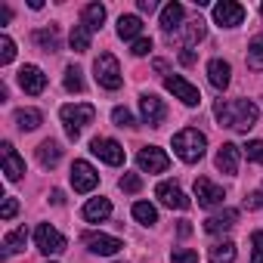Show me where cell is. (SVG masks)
I'll list each match as a JSON object with an SVG mask.
<instances>
[{"label": "cell", "mask_w": 263, "mask_h": 263, "mask_svg": "<svg viewBox=\"0 0 263 263\" xmlns=\"http://www.w3.org/2000/svg\"><path fill=\"white\" fill-rule=\"evenodd\" d=\"M214 118L220 121V127L251 130L260 118V108L251 99H217L214 102Z\"/></svg>", "instance_id": "6da1fadb"}, {"label": "cell", "mask_w": 263, "mask_h": 263, "mask_svg": "<svg viewBox=\"0 0 263 263\" xmlns=\"http://www.w3.org/2000/svg\"><path fill=\"white\" fill-rule=\"evenodd\" d=\"M204 149H208V137L201 134L198 127H183L180 134L174 137V152H177V158L186 161V164L201 161V158H204Z\"/></svg>", "instance_id": "7a4b0ae2"}, {"label": "cell", "mask_w": 263, "mask_h": 263, "mask_svg": "<svg viewBox=\"0 0 263 263\" xmlns=\"http://www.w3.org/2000/svg\"><path fill=\"white\" fill-rule=\"evenodd\" d=\"M59 118H62V124H65L68 140H78L81 130L96 118V108H93L90 102H68V105L59 108Z\"/></svg>", "instance_id": "3957f363"}, {"label": "cell", "mask_w": 263, "mask_h": 263, "mask_svg": "<svg viewBox=\"0 0 263 263\" xmlns=\"http://www.w3.org/2000/svg\"><path fill=\"white\" fill-rule=\"evenodd\" d=\"M93 78H96V84L105 87V90H118V87L124 84L121 65H118V59H115L111 53H99V59L93 62Z\"/></svg>", "instance_id": "277c9868"}, {"label": "cell", "mask_w": 263, "mask_h": 263, "mask_svg": "<svg viewBox=\"0 0 263 263\" xmlns=\"http://www.w3.org/2000/svg\"><path fill=\"white\" fill-rule=\"evenodd\" d=\"M90 152H93L99 161L111 164V167H121V164H124V146H121L118 140H108V137H96V140L90 143Z\"/></svg>", "instance_id": "5b68a950"}, {"label": "cell", "mask_w": 263, "mask_h": 263, "mask_svg": "<svg viewBox=\"0 0 263 263\" xmlns=\"http://www.w3.org/2000/svg\"><path fill=\"white\" fill-rule=\"evenodd\" d=\"M137 167H140L143 174H164V171L171 167V158H167L164 149L146 146V149H140V155H137Z\"/></svg>", "instance_id": "8992f818"}, {"label": "cell", "mask_w": 263, "mask_h": 263, "mask_svg": "<svg viewBox=\"0 0 263 263\" xmlns=\"http://www.w3.org/2000/svg\"><path fill=\"white\" fill-rule=\"evenodd\" d=\"M34 245H37V251H44V254H62V251H65V235H62L56 226L41 223V226L34 229Z\"/></svg>", "instance_id": "52a82bcc"}, {"label": "cell", "mask_w": 263, "mask_h": 263, "mask_svg": "<svg viewBox=\"0 0 263 263\" xmlns=\"http://www.w3.org/2000/svg\"><path fill=\"white\" fill-rule=\"evenodd\" d=\"M164 87H167V90H171V93H174L183 105H189V108H195V105L201 102L198 87H192L183 74H167V78H164Z\"/></svg>", "instance_id": "ba28073f"}, {"label": "cell", "mask_w": 263, "mask_h": 263, "mask_svg": "<svg viewBox=\"0 0 263 263\" xmlns=\"http://www.w3.org/2000/svg\"><path fill=\"white\" fill-rule=\"evenodd\" d=\"M211 16H214V22L220 28H238L245 22V7L235 4V0H223V4H217L211 10Z\"/></svg>", "instance_id": "9c48e42d"}, {"label": "cell", "mask_w": 263, "mask_h": 263, "mask_svg": "<svg viewBox=\"0 0 263 263\" xmlns=\"http://www.w3.org/2000/svg\"><path fill=\"white\" fill-rule=\"evenodd\" d=\"M99 186V174L90 161H74L71 164V189L74 192H93Z\"/></svg>", "instance_id": "30bf717a"}, {"label": "cell", "mask_w": 263, "mask_h": 263, "mask_svg": "<svg viewBox=\"0 0 263 263\" xmlns=\"http://www.w3.org/2000/svg\"><path fill=\"white\" fill-rule=\"evenodd\" d=\"M195 198H198V208L211 211V208H220V204H223L226 192H223L217 183H211L208 177H198V180H195Z\"/></svg>", "instance_id": "8fae6325"}, {"label": "cell", "mask_w": 263, "mask_h": 263, "mask_svg": "<svg viewBox=\"0 0 263 263\" xmlns=\"http://www.w3.org/2000/svg\"><path fill=\"white\" fill-rule=\"evenodd\" d=\"M140 115H143V121L149 127H161L164 118H167V108H164V102L155 93H143L140 96Z\"/></svg>", "instance_id": "7c38bea8"}, {"label": "cell", "mask_w": 263, "mask_h": 263, "mask_svg": "<svg viewBox=\"0 0 263 263\" xmlns=\"http://www.w3.org/2000/svg\"><path fill=\"white\" fill-rule=\"evenodd\" d=\"M155 195H158V201H161L164 208H171V211H186V208L192 204V201L186 198V192H183L177 183H158Z\"/></svg>", "instance_id": "4fadbf2b"}, {"label": "cell", "mask_w": 263, "mask_h": 263, "mask_svg": "<svg viewBox=\"0 0 263 263\" xmlns=\"http://www.w3.org/2000/svg\"><path fill=\"white\" fill-rule=\"evenodd\" d=\"M0 158H4V174H7L10 183H16V180L25 177V158L13 149V143H4V146H0Z\"/></svg>", "instance_id": "5bb4252c"}, {"label": "cell", "mask_w": 263, "mask_h": 263, "mask_svg": "<svg viewBox=\"0 0 263 263\" xmlns=\"http://www.w3.org/2000/svg\"><path fill=\"white\" fill-rule=\"evenodd\" d=\"M19 87L28 93V96H37L47 90V74L37 68V65H22L19 68Z\"/></svg>", "instance_id": "9a60e30c"}, {"label": "cell", "mask_w": 263, "mask_h": 263, "mask_svg": "<svg viewBox=\"0 0 263 263\" xmlns=\"http://www.w3.org/2000/svg\"><path fill=\"white\" fill-rule=\"evenodd\" d=\"M84 241H87V248H90L93 254H99V257H115V254L124 248V241H121V238L105 235V232H90Z\"/></svg>", "instance_id": "2e32d148"}, {"label": "cell", "mask_w": 263, "mask_h": 263, "mask_svg": "<svg viewBox=\"0 0 263 263\" xmlns=\"http://www.w3.org/2000/svg\"><path fill=\"white\" fill-rule=\"evenodd\" d=\"M235 223H238V211H235V208H223V211H217V214H211V217L204 220V232L220 235V232L232 229Z\"/></svg>", "instance_id": "e0dca14e"}, {"label": "cell", "mask_w": 263, "mask_h": 263, "mask_svg": "<svg viewBox=\"0 0 263 263\" xmlns=\"http://www.w3.org/2000/svg\"><path fill=\"white\" fill-rule=\"evenodd\" d=\"M238 146L235 143H223L220 149H217V158H214V164H217V171L220 174H238Z\"/></svg>", "instance_id": "ac0fdd59"}, {"label": "cell", "mask_w": 263, "mask_h": 263, "mask_svg": "<svg viewBox=\"0 0 263 263\" xmlns=\"http://www.w3.org/2000/svg\"><path fill=\"white\" fill-rule=\"evenodd\" d=\"M208 81L214 90H226L229 81H232V65L226 59H211L208 62Z\"/></svg>", "instance_id": "d6986e66"}, {"label": "cell", "mask_w": 263, "mask_h": 263, "mask_svg": "<svg viewBox=\"0 0 263 263\" xmlns=\"http://www.w3.org/2000/svg\"><path fill=\"white\" fill-rule=\"evenodd\" d=\"M183 19H186V7L177 4V0H171V4L161 10V28H164V34L180 31L183 28Z\"/></svg>", "instance_id": "ffe728a7"}, {"label": "cell", "mask_w": 263, "mask_h": 263, "mask_svg": "<svg viewBox=\"0 0 263 263\" xmlns=\"http://www.w3.org/2000/svg\"><path fill=\"white\" fill-rule=\"evenodd\" d=\"M111 217V201L108 198H90L87 204H84V220L87 223H102V220H108Z\"/></svg>", "instance_id": "44dd1931"}, {"label": "cell", "mask_w": 263, "mask_h": 263, "mask_svg": "<svg viewBox=\"0 0 263 263\" xmlns=\"http://www.w3.org/2000/svg\"><path fill=\"white\" fill-rule=\"evenodd\" d=\"M140 31H143V19H140V16L127 13V16L118 19V37H121V41H130V44H134L137 37H143Z\"/></svg>", "instance_id": "7402d4cb"}, {"label": "cell", "mask_w": 263, "mask_h": 263, "mask_svg": "<svg viewBox=\"0 0 263 263\" xmlns=\"http://www.w3.org/2000/svg\"><path fill=\"white\" fill-rule=\"evenodd\" d=\"M37 161H41L44 167H56V164L62 161V149H59V143H56V140H44V143L37 146Z\"/></svg>", "instance_id": "603a6c76"}, {"label": "cell", "mask_w": 263, "mask_h": 263, "mask_svg": "<svg viewBox=\"0 0 263 263\" xmlns=\"http://www.w3.org/2000/svg\"><path fill=\"white\" fill-rule=\"evenodd\" d=\"M81 22H84L90 31H99L102 22H105V7H102V4H87L84 13H81Z\"/></svg>", "instance_id": "cb8c5ba5"}, {"label": "cell", "mask_w": 263, "mask_h": 263, "mask_svg": "<svg viewBox=\"0 0 263 263\" xmlns=\"http://www.w3.org/2000/svg\"><path fill=\"white\" fill-rule=\"evenodd\" d=\"M25 241H28V229H25V226L7 232V238H4V260H7L10 254H19V251L25 248Z\"/></svg>", "instance_id": "d4e9b609"}, {"label": "cell", "mask_w": 263, "mask_h": 263, "mask_svg": "<svg viewBox=\"0 0 263 263\" xmlns=\"http://www.w3.org/2000/svg\"><path fill=\"white\" fill-rule=\"evenodd\" d=\"M204 34H208V28H204V22H201V19L186 22V25H183V41H186V50H192L195 44H201V41H204Z\"/></svg>", "instance_id": "484cf974"}, {"label": "cell", "mask_w": 263, "mask_h": 263, "mask_svg": "<svg viewBox=\"0 0 263 263\" xmlns=\"http://www.w3.org/2000/svg\"><path fill=\"white\" fill-rule=\"evenodd\" d=\"M208 260H211V263H235V245H232V241H217V245H211Z\"/></svg>", "instance_id": "4316f807"}, {"label": "cell", "mask_w": 263, "mask_h": 263, "mask_svg": "<svg viewBox=\"0 0 263 263\" xmlns=\"http://www.w3.org/2000/svg\"><path fill=\"white\" fill-rule=\"evenodd\" d=\"M34 44H37L44 53H56V50H59V31H56V28H37V31H34Z\"/></svg>", "instance_id": "83f0119b"}, {"label": "cell", "mask_w": 263, "mask_h": 263, "mask_svg": "<svg viewBox=\"0 0 263 263\" xmlns=\"http://www.w3.org/2000/svg\"><path fill=\"white\" fill-rule=\"evenodd\" d=\"M90 34H93V31H90L84 22L74 25V28H71V37H68L71 50H74V53H87V50H90Z\"/></svg>", "instance_id": "f1b7e54d"}, {"label": "cell", "mask_w": 263, "mask_h": 263, "mask_svg": "<svg viewBox=\"0 0 263 263\" xmlns=\"http://www.w3.org/2000/svg\"><path fill=\"white\" fill-rule=\"evenodd\" d=\"M16 124H19V130H37L44 124V115L37 108H19L16 111Z\"/></svg>", "instance_id": "f546056e"}, {"label": "cell", "mask_w": 263, "mask_h": 263, "mask_svg": "<svg viewBox=\"0 0 263 263\" xmlns=\"http://www.w3.org/2000/svg\"><path fill=\"white\" fill-rule=\"evenodd\" d=\"M134 220L143 223V226H155V223H158V211H155V204H149V201H137V204H134Z\"/></svg>", "instance_id": "4dcf8cb0"}, {"label": "cell", "mask_w": 263, "mask_h": 263, "mask_svg": "<svg viewBox=\"0 0 263 263\" xmlns=\"http://www.w3.org/2000/svg\"><path fill=\"white\" fill-rule=\"evenodd\" d=\"M248 65H251L254 71L263 68V34H257V37L248 44Z\"/></svg>", "instance_id": "1f68e13d"}, {"label": "cell", "mask_w": 263, "mask_h": 263, "mask_svg": "<svg viewBox=\"0 0 263 263\" xmlns=\"http://www.w3.org/2000/svg\"><path fill=\"white\" fill-rule=\"evenodd\" d=\"M65 90L68 93H81L84 90V71L78 65H68L65 68Z\"/></svg>", "instance_id": "d6a6232c"}, {"label": "cell", "mask_w": 263, "mask_h": 263, "mask_svg": "<svg viewBox=\"0 0 263 263\" xmlns=\"http://www.w3.org/2000/svg\"><path fill=\"white\" fill-rule=\"evenodd\" d=\"M16 59V44L10 34H0V65H10Z\"/></svg>", "instance_id": "836d02e7"}, {"label": "cell", "mask_w": 263, "mask_h": 263, "mask_svg": "<svg viewBox=\"0 0 263 263\" xmlns=\"http://www.w3.org/2000/svg\"><path fill=\"white\" fill-rule=\"evenodd\" d=\"M118 186H121V192H130V195H134V192L143 189V177H140V174H124V177L118 180Z\"/></svg>", "instance_id": "e575fe53"}, {"label": "cell", "mask_w": 263, "mask_h": 263, "mask_svg": "<svg viewBox=\"0 0 263 263\" xmlns=\"http://www.w3.org/2000/svg\"><path fill=\"white\" fill-rule=\"evenodd\" d=\"M251 263H263V229L251 232Z\"/></svg>", "instance_id": "d590c367"}, {"label": "cell", "mask_w": 263, "mask_h": 263, "mask_svg": "<svg viewBox=\"0 0 263 263\" xmlns=\"http://www.w3.org/2000/svg\"><path fill=\"white\" fill-rule=\"evenodd\" d=\"M111 121L118 124V127H137V118L130 115L124 105H118V108H111Z\"/></svg>", "instance_id": "8d00e7d4"}, {"label": "cell", "mask_w": 263, "mask_h": 263, "mask_svg": "<svg viewBox=\"0 0 263 263\" xmlns=\"http://www.w3.org/2000/svg\"><path fill=\"white\" fill-rule=\"evenodd\" d=\"M171 263H198V254L192 248H174L171 251Z\"/></svg>", "instance_id": "74e56055"}, {"label": "cell", "mask_w": 263, "mask_h": 263, "mask_svg": "<svg viewBox=\"0 0 263 263\" xmlns=\"http://www.w3.org/2000/svg\"><path fill=\"white\" fill-rule=\"evenodd\" d=\"M245 155H248V161L263 164V140H251V143L245 146Z\"/></svg>", "instance_id": "f35d334b"}, {"label": "cell", "mask_w": 263, "mask_h": 263, "mask_svg": "<svg viewBox=\"0 0 263 263\" xmlns=\"http://www.w3.org/2000/svg\"><path fill=\"white\" fill-rule=\"evenodd\" d=\"M130 53L134 56H149L152 53V37H137L134 44H130Z\"/></svg>", "instance_id": "ab89813d"}, {"label": "cell", "mask_w": 263, "mask_h": 263, "mask_svg": "<svg viewBox=\"0 0 263 263\" xmlns=\"http://www.w3.org/2000/svg\"><path fill=\"white\" fill-rule=\"evenodd\" d=\"M16 211H19V201H16L13 195H7V198H4V208H0V220H13Z\"/></svg>", "instance_id": "60d3db41"}, {"label": "cell", "mask_w": 263, "mask_h": 263, "mask_svg": "<svg viewBox=\"0 0 263 263\" xmlns=\"http://www.w3.org/2000/svg\"><path fill=\"white\" fill-rule=\"evenodd\" d=\"M245 208H248V211H260V208H263V192H251V195L245 198Z\"/></svg>", "instance_id": "b9f144b4"}, {"label": "cell", "mask_w": 263, "mask_h": 263, "mask_svg": "<svg viewBox=\"0 0 263 263\" xmlns=\"http://www.w3.org/2000/svg\"><path fill=\"white\" fill-rule=\"evenodd\" d=\"M137 7H140V13H155V10H158V4H155V0H140Z\"/></svg>", "instance_id": "7bdbcfd3"}, {"label": "cell", "mask_w": 263, "mask_h": 263, "mask_svg": "<svg viewBox=\"0 0 263 263\" xmlns=\"http://www.w3.org/2000/svg\"><path fill=\"white\" fill-rule=\"evenodd\" d=\"M10 19H13V10L10 7H0V25H7Z\"/></svg>", "instance_id": "ee69618b"}, {"label": "cell", "mask_w": 263, "mask_h": 263, "mask_svg": "<svg viewBox=\"0 0 263 263\" xmlns=\"http://www.w3.org/2000/svg\"><path fill=\"white\" fill-rule=\"evenodd\" d=\"M180 62H183V65H192V62H195V53H192V50H183V53H180Z\"/></svg>", "instance_id": "f6af8a7d"}, {"label": "cell", "mask_w": 263, "mask_h": 263, "mask_svg": "<svg viewBox=\"0 0 263 263\" xmlns=\"http://www.w3.org/2000/svg\"><path fill=\"white\" fill-rule=\"evenodd\" d=\"M260 16H263V4H260Z\"/></svg>", "instance_id": "bcb514c9"}]
</instances>
